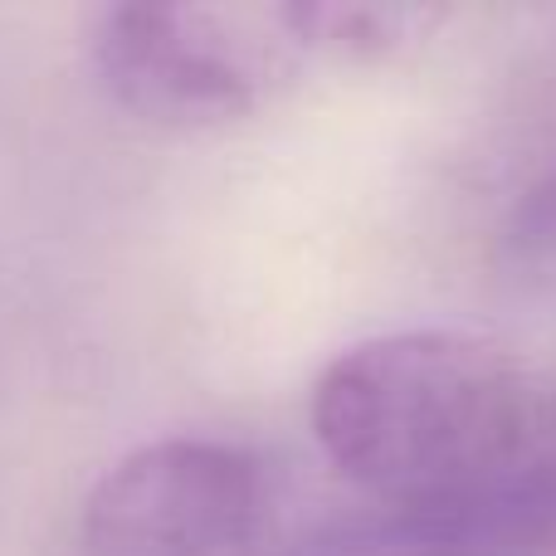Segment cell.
<instances>
[{"label": "cell", "mask_w": 556, "mask_h": 556, "mask_svg": "<svg viewBox=\"0 0 556 556\" xmlns=\"http://www.w3.org/2000/svg\"><path fill=\"white\" fill-rule=\"evenodd\" d=\"M508 250L528 264L556 260V172L532 186L528 201H518L508 225Z\"/></svg>", "instance_id": "obj_5"}, {"label": "cell", "mask_w": 556, "mask_h": 556, "mask_svg": "<svg viewBox=\"0 0 556 556\" xmlns=\"http://www.w3.org/2000/svg\"><path fill=\"white\" fill-rule=\"evenodd\" d=\"M269 518V473L225 440H156L84 498L88 556H240Z\"/></svg>", "instance_id": "obj_3"}, {"label": "cell", "mask_w": 556, "mask_h": 556, "mask_svg": "<svg viewBox=\"0 0 556 556\" xmlns=\"http://www.w3.org/2000/svg\"><path fill=\"white\" fill-rule=\"evenodd\" d=\"M556 547V434L473 493L425 508H366L317 528L303 556H542Z\"/></svg>", "instance_id": "obj_4"}, {"label": "cell", "mask_w": 556, "mask_h": 556, "mask_svg": "<svg viewBox=\"0 0 556 556\" xmlns=\"http://www.w3.org/2000/svg\"><path fill=\"white\" fill-rule=\"evenodd\" d=\"M307 420L376 508H425L532 459L556 434V386L493 337L415 327L327 362Z\"/></svg>", "instance_id": "obj_1"}, {"label": "cell", "mask_w": 556, "mask_h": 556, "mask_svg": "<svg viewBox=\"0 0 556 556\" xmlns=\"http://www.w3.org/2000/svg\"><path fill=\"white\" fill-rule=\"evenodd\" d=\"M440 5H117L98 20V74L156 123H230L317 64H376L425 39Z\"/></svg>", "instance_id": "obj_2"}]
</instances>
